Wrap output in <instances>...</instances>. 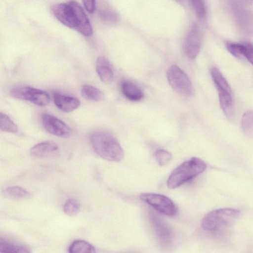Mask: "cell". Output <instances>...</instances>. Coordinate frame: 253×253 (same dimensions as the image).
I'll list each match as a JSON object with an SVG mask.
<instances>
[{
  "mask_svg": "<svg viewBox=\"0 0 253 253\" xmlns=\"http://www.w3.org/2000/svg\"><path fill=\"white\" fill-rule=\"evenodd\" d=\"M241 126L246 135L253 136V110L247 111L243 114L241 119Z\"/></svg>",
  "mask_w": 253,
  "mask_h": 253,
  "instance_id": "cell-23",
  "label": "cell"
},
{
  "mask_svg": "<svg viewBox=\"0 0 253 253\" xmlns=\"http://www.w3.org/2000/svg\"><path fill=\"white\" fill-rule=\"evenodd\" d=\"M3 193L6 197L16 200L29 198L31 193L25 188L19 186H12L4 189Z\"/></svg>",
  "mask_w": 253,
  "mask_h": 253,
  "instance_id": "cell-20",
  "label": "cell"
},
{
  "mask_svg": "<svg viewBox=\"0 0 253 253\" xmlns=\"http://www.w3.org/2000/svg\"><path fill=\"white\" fill-rule=\"evenodd\" d=\"M202 36L199 26L194 23L187 33L183 43V51L189 59H195L200 52Z\"/></svg>",
  "mask_w": 253,
  "mask_h": 253,
  "instance_id": "cell-9",
  "label": "cell"
},
{
  "mask_svg": "<svg viewBox=\"0 0 253 253\" xmlns=\"http://www.w3.org/2000/svg\"><path fill=\"white\" fill-rule=\"evenodd\" d=\"M149 218L161 244L165 246L170 245L173 241L174 235L170 226L162 218L153 212L150 213Z\"/></svg>",
  "mask_w": 253,
  "mask_h": 253,
  "instance_id": "cell-11",
  "label": "cell"
},
{
  "mask_svg": "<svg viewBox=\"0 0 253 253\" xmlns=\"http://www.w3.org/2000/svg\"><path fill=\"white\" fill-rule=\"evenodd\" d=\"M121 89L124 96L131 101H139L144 97L142 90L129 81L125 80L122 82Z\"/></svg>",
  "mask_w": 253,
  "mask_h": 253,
  "instance_id": "cell-16",
  "label": "cell"
},
{
  "mask_svg": "<svg viewBox=\"0 0 253 253\" xmlns=\"http://www.w3.org/2000/svg\"><path fill=\"white\" fill-rule=\"evenodd\" d=\"M97 74L100 80L108 84L111 83L114 78L113 67L109 61L104 56H99L95 63Z\"/></svg>",
  "mask_w": 253,
  "mask_h": 253,
  "instance_id": "cell-12",
  "label": "cell"
},
{
  "mask_svg": "<svg viewBox=\"0 0 253 253\" xmlns=\"http://www.w3.org/2000/svg\"><path fill=\"white\" fill-rule=\"evenodd\" d=\"M236 25L244 34L253 35V13L240 0H224Z\"/></svg>",
  "mask_w": 253,
  "mask_h": 253,
  "instance_id": "cell-4",
  "label": "cell"
},
{
  "mask_svg": "<svg viewBox=\"0 0 253 253\" xmlns=\"http://www.w3.org/2000/svg\"><path fill=\"white\" fill-rule=\"evenodd\" d=\"M240 214L239 210L232 208L213 210L204 216L201 226L207 231L217 232L231 225L238 218Z\"/></svg>",
  "mask_w": 253,
  "mask_h": 253,
  "instance_id": "cell-3",
  "label": "cell"
},
{
  "mask_svg": "<svg viewBox=\"0 0 253 253\" xmlns=\"http://www.w3.org/2000/svg\"><path fill=\"white\" fill-rule=\"evenodd\" d=\"M140 198L161 213L169 216L176 214L177 209L172 202L168 197L155 193H143Z\"/></svg>",
  "mask_w": 253,
  "mask_h": 253,
  "instance_id": "cell-7",
  "label": "cell"
},
{
  "mask_svg": "<svg viewBox=\"0 0 253 253\" xmlns=\"http://www.w3.org/2000/svg\"><path fill=\"white\" fill-rule=\"evenodd\" d=\"M243 56L253 66V44L249 42H243Z\"/></svg>",
  "mask_w": 253,
  "mask_h": 253,
  "instance_id": "cell-30",
  "label": "cell"
},
{
  "mask_svg": "<svg viewBox=\"0 0 253 253\" xmlns=\"http://www.w3.org/2000/svg\"><path fill=\"white\" fill-rule=\"evenodd\" d=\"M81 93L83 97L88 100L98 101L104 98V93L101 90L90 85H84Z\"/></svg>",
  "mask_w": 253,
  "mask_h": 253,
  "instance_id": "cell-21",
  "label": "cell"
},
{
  "mask_svg": "<svg viewBox=\"0 0 253 253\" xmlns=\"http://www.w3.org/2000/svg\"><path fill=\"white\" fill-rule=\"evenodd\" d=\"M72 1L78 16V26L76 30L84 36H91L93 29L87 15L80 4L76 1Z\"/></svg>",
  "mask_w": 253,
  "mask_h": 253,
  "instance_id": "cell-13",
  "label": "cell"
},
{
  "mask_svg": "<svg viewBox=\"0 0 253 253\" xmlns=\"http://www.w3.org/2000/svg\"><path fill=\"white\" fill-rule=\"evenodd\" d=\"M86 10L89 13L94 12L96 8L95 0H82Z\"/></svg>",
  "mask_w": 253,
  "mask_h": 253,
  "instance_id": "cell-31",
  "label": "cell"
},
{
  "mask_svg": "<svg viewBox=\"0 0 253 253\" xmlns=\"http://www.w3.org/2000/svg\"><path fill=\"white\" fill-rule=\"evenodd\" d=\"M53 101L55 106L64 112H72L79 108L81 105L78 98L60 94L54 95Z\"/></svg>",
  "mask_w": 253,
  "mask_h": 253,
  "instance_id": "cell-14",
  "label": "cell"
},
{
  "mask_svg": "<svg viewBox=\"0 0 253 253\" xmlns=\"http://www.w3.org/2000/svg\"><path fill=\"white\" fill-rule=\"evenodd\" d=\"M42 122L45 129L50 134L61 137H67L71 133L70 127L58 118L49 114L42 116Z\"/></svg>",
  "mask_w": 253,
  "mask_h": 253,
  "instance_id": "cell-10",
  "label": "cell"
},
{
  "mask_svg": "<svg viewBox=\"0 0 253 253\" xmlns=\"http://www.w3.org/2000/svg\"><path fill=\"white\" fill-rule=\"evenodd\" d=\"M192 5L197 15L200 18L206 15L207 9L204 0H191Z\"/></svg>",
  "mask_w": 253,
  "mask_h": 253,
  "instance_id": "cell-29",
  "label": "cell"
},
{
  "mask_svg": "<svg viewBox=\"0 0 253 253\" xmlns=\"http://www.w3.org/2000/svg\"><path fill=\"white\" fill-rule=\"evenodd\" d=\"M210 73L218 92H232L228 83L217 68L212 67L210 69Z\"/></svg>",
  "mask_w": 253,
  "mask_h": 253,
  "instance_id": "cell-18",
  "label": "cell"
},
{
  "mask_svg": "<svg viewBox=\"0 0 253 253\" xmlns=\"http://www.w3.org/2000/svg\"><path fill=\"white\" fill-rule=\"evenodd\" d=\"M11 97L26 100L40 106L48 105L50 102L49 94L45 91L29 86H17L10 91Z\"/></svg>",
  "mask_w": 253,
  "mask_h": 253,
  "instance_id": "cell-6",
  "label": "cell"
},
{
  "mask_svg": "<svg viewBox=\"0 0 253 253\" xmlns=\"http://www.w3.org/2000/svg\"><path fill=\"white\" fill-rule=\"evenodd\" d=\"M219 101L220 107L225 115L228 119L233 116V101L232 92H218Z\"/></svg>",
  "mask_w": 253,
  "mask_h": 253,
  "instance_id": "cell-19",
  "label": "cell"
},
{
  "mask_svg": "<svg viewBox=\"0 0 253 253\" xmlns=\"http://www.w3.org/2000/svg\"><path fill=\"white\" fill-rule=\"evenodd\" d=\"M154 157L158 163L161 166L167 165L172 158L171 154L167 150L159 149L154 153Z\"/></svg>",
  "mask_w": 253,
  "mask_h": 253,
  "instance_id": "cell-28",
  "label": "cell"
},
{
  "mask_svg": "<svg viewBox=\"0 0 253 253\" xmlns=\"http://www.w3.org/2000/svg\"><path fill=\"white\" fill-rule=\"evenodd\" d=\"M167 77L171 88L177 93L185 96H190L193 93L190 79L176 65L171 66L168 69Z\"/></svg>",
  "mask_w": 253,
  "mask_h": 253,
  "instance_id": "cell-5",
  "label": "cell"
},
{
  "mask_svg": "<svg viewBox=\"0 0 253 253\" xmlns=\"http://www.w3.org/2000/svg\"><path fill=\"white\" fill-rule=\"evenodd\" d=\"M0 129L1 130L10 132L16 133L18 129L16 124L5 114L0 113Z\"/></svg>",
  "mask_w": 253,
  "mask_h": 253,
  "instance_id": "cell-24",
  "label": "cell"
},
{
  "mask_svg": "<svg viewBox=\"0 0 253 253\" xmlns=\"http://www.w3.org/2000/svg\"><path fill=\"white\" fill-rule=\"evenodd\" d=\"M55 17L63 25L77 30L78 26L77 14L72 0L68 3L53 5L51 7Z\"/></svg>",
  "mask_w": 253,
  "mask_h": 253,
  "instance_id": "cell-8",
  "label": "cell"
},
{
  "mask_svg": "<svg viewBox=\"0 0 253 253\" xmlns=\"http://www.w3.org/2000/svg\"><path fill=\"white\" fill-rule=\"evenodd\" d=\"M242 2H245L246 3H252L253 0H240Z\"/></svg>",
  "mask_w": 253,
  "mask_h": 253,
  "instance_id": "cell-32",
  "label": "cell"
},
{
  "mask_svg": "<svg viewBox=\"0 0 253 253\" xmlns=\"http://www.w3.org/2000/svg\"><path fill=\"white\" fill-rule=\"evenodd\" d=\"M70 253H93L95 248L88 242L83 240L74 241L69 248Z\"/></svg>",
  "mask_w": 253,
  "mask_h": 253,
  "instance_id": "cell-22",
  "label": "cell"
},
{
  "mask_svg": "<svg viewBox=\"0 0 253 253\" xmlns=\"http://www.w3.org/2000/svg\"><path fill=\"white\" fill-rule=\"evenodd\" d=\"M207 169V165L202 160L192 158L183 162L171 173L167 180L169 188H177L195 178Z\"/></svg>",
  "mask_w": 253,
  "mask_h": 253,
  "instance_id": "cell-2",
  "label": "cell"
},
{
  "mask_svg": "<svg viewBox=\"0 0 253 253\" xmlns=\"http://www.w3.org/2000/svg\"><path fill=\"white\" fill-rule=\"evenodd\" d=\"M58 146L51 141L40 142L33 146L30 150L31 156L36 158H44L58 151Z\"/></svg>",
  "mask_w": 253,
  "mask_h": 253,
  "instance_id": "cell-15",
  "label": "cell"
},
{
  "mask_svg": "<svg viewBox=\"0 0 253 253\" xmlns=\"http://www.w3.org/2000/svg\"><path fill=\"white\" fill-rule=\"evenodd\" d=\"M64 212L69 216H75L78 213L80 210L79 202L73 198L67 200L63 206Z\"/></svg>",
  "mask_w": 253,
  "mask_h": 253,
  "instance_id": "cell-25",
  "label": "cell"
},
{
  "mask_svg": "<svg viewBox=\"0 0 253 253\" xmlns=\"http://www.w3.org/2000/svg\"><path fill=\"white\" fill-rule=\"evenodd\" d=\"M30 249L26 246L8 240L2 237L0 239V253H28Z\"/></svg>",
  "mask_w": 253,
  "mask_h": 253,
  "instance_id": "cell-17",
  "label": "cell"
},
{
  "mask_svg": "<svg viewBox=\"0 0 253 253\" xmlns=\"http://www.w3.org/2000/svg\"><path fill=\"white\" fill-rule=\"evenodd\" d=\"M99 15L103 21L110 24L117 23L119 19L118 15L115 12L106 8L100 9L99 10Z\"/></svg>",
  "mask_w": 253,
  "mask_h": 253,
  "instance_id": "cell-26",
  "label": "cell"
},
{
  "mask_svg": "<svg viewBox=\"0 0 253 253\" xmlns=\"http://www.w3.org/2000/svg\"><path fill=\"white\" fill-rule=\"evenodd\" d=\"M91 146L100 157L112 162H120L124 157L123 150L117 139L109 132L98 131L90 137Z\"/></svg>",
  "mask_w": 253,
  "mask_h": 253,
  "instance_id": "cell-1",
  "label": "cell"
},
{
  "mask_svg": "<svg viewBox=\"0 0 253 253\" xmlns=\"http://www.w3.org/2000/svg\"><path fill=\"white\" fill-rule=\"evenodd\" d=\"M226 47L228 51L234 56L238 58L244 57L243 43L228 42L226 43Z\"/></svg>",
  "mask_w": 253,
  "mask_h": 253,
  "instance_id": "cell-27",
  "label": "cell"
}]
</instances>
